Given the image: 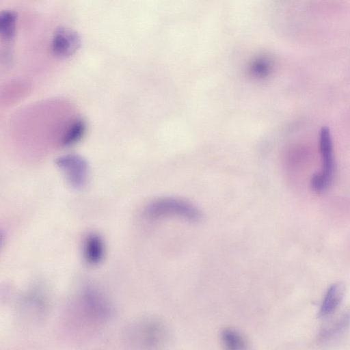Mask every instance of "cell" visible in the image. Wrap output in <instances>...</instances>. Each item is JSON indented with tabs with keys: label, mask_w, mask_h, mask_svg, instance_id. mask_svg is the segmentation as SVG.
Returning <instances> with one entry per match:
<instances>
[{
	"label": "cell",
	"mask_w": 350,
	"mask_h": 350,
	"mask_svg": "<svg viewBox=\"0 0 350 350\" xmlns=\"http://www.w3.org/2000/svg\"><path fill=\"white\" fill-rule=\"evenodd\" d=\"M169 337L165 325L159 319L147 317L133 322L126 332V339L144 348H157L164 345Z\"/></svg>",
	"instance_id": "1"
},
{
	"label": "cell",
	"mask_w": 350,
	"mask_h": 350,
	"mask_svg": "<svg viewBox=\"0 0 350 350\" xmlns=\"http://www.w3.org/2000/svg\"><path fill=\"white\" fill-rule=\"evenodd\" d=\"M144 215L150 219L178 217L198 222L202 219V213L194 205L173 198H163L152 201L145 206Z\"/></svg>",
	"instance_id": "2"
},
{
	"label": "cell",
	"mask_w": 350,
	"mask_h": 350,
	"mask_svg": "<svg viewBox=\"0 0 350 350\" xmlns=\"http://www.w3.org/2000/svg\"><path fill=\"white\" fill-rule=\"evenodd\" d=\"M319 149L322 167L321 172L312 178L311 185L315 191L323 192L332 184L334 172L332 142L326 127H323L320 132Z\"/></svg>",
	"instance_id": "3"
},
{
	"label": "cell",
	"mask_w": 350,
	"mask_h": 350,
	"mask_svg": "<svg viewBox=\"0 0 350 350\" xmlns=\"http://www.w3.org/2000/svg\"><path fill=\"white\" fill-rule=\"evenodd\" d=\"M84 314L92 320L103 322L111 317L113 308L104 295L92 287L83 288L79 297Z\"/></svg>",
	"instance_id": "4"
},
{
	"label": "cell",
	"mask_w": 350,
	"mask_h": 350,
	"mask_svg": "<svg viewBox=\"0 0 350 350\" xmlns=\"http://www.w3.org/2000/svg\"><path fill=\"white\" fill-rule=\"evenodd\" d=\"M55 164L71 187L82 189L85 186L89 177V167L83 157L73 154H65L57 158Z\"/></svg>",
	"instance_id": "5"
},
{
	"label": "cell",
	"mask_w": 350,
	"mask_h": 350,
	"mask_svg": "<svg viewBox=\"0 0 350 350\" xmlns=\"http://www.w3.org/2000/svg\"><path fill=\"white\" fill-rule=\"evenodd\" d=\"M82 44L79 33L72 28L60 26L54 31L51 41L52 53L59 58H67L75 54Z\"/></svg>",
	"instance_id": "6"
},
{
	"label": "cell",
	"mask_w": 350,
	"mask_h": 350,
	"mask_svg": "<svg viewBox=\"0 0 350 350\" xmlns=\"http://www.w3.org/2000/svg\"><path fill=\"white\" fill-rule=\"evenodd\" d=\"M350 328V309L345 310L324 325L319 332L318 338L322 342L339 339Z\"/></svg>",
	"instance_id": "7"
},
{
	"label": "cell",
	"mask_w": 350,
	"mask_h": 350,
	"mask_svg": "<svg viewBox=\"0 0 350 350\" xmlns=\"http://www.w3.org/2000/svg\"><path fill=\"white\" fill-rule=\"evenodd\" d=\"M345 292V285L341 282L330 285L323 297L318 316L320 318H325L332 315L340 305Z\"/></svg>",
	"instance_id": "8"
},
{
	"label": "cell",
	"mask_w": 350,
	"mask_h": 350,
	"mask_svg": "<svg viewBox=\"0 0 350 350\" xmlns=\"http://www.w3.org/2000/svg\"><path fill=\"white\" fill-rule=\"evenodd\" d=\"M105 252L103 239L98 234L90 232L86 235L83 243V254L88 264H99L105 256Z\"/></svg>",
	"instance_id": "9"
},
{
	"label": "cell",
	"mask_w": 350,
	"mask_h": 350,
	"mask_svg": "<svg viewBox=\"0 0 350 350\" xmlns=\"http://www.w3.org/2000/svg\"><path fill=\"white\" fill-rule=\"evenodd\" d=\"M86 131V123L81 118H75L68 122L62 131L59 144L62 147H69L78 143Z\"/></svg>",
	"instance_id": "10"
},
{
	"label": "cell",
	"mask_w": 350,
	"mask_h": 350,
	"mask_svg": "<svg viewBox=\"0 0 350 350\" xmlns=\"http://www.w3.org/2000/svg\"><path fill=\"white\" fill-rule=\"evenodd\" d=\"M18 15L12 10H5L0 14V34L5 42H12L17 31Z\"/></svg>",
	"instance_id": "11"
},
{
	"label": "cell",
	"mask_w": 350,
	"mask_h": 350,
	"mask_svg": "<svg viewBox=\"0 0 350 350\" xmlns=\"http://www.w3.org/2000/svg\"><path fill=\"white\" fill-rule=\"evenodd\" d=\"M220 338L222 344L228 349H243L245 348L247 345L243 336L232 328L224 329L220 334Z\"/></svg>",
	"instance_id": "12"
}]
</instances>
